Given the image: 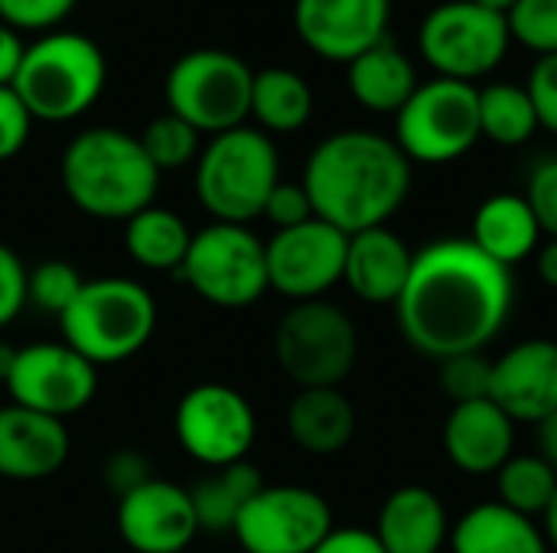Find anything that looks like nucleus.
Masks as SVG:
<instances>
[{"mask_svg": "<svg viewBox=\"0 0 557 553\" xmlns=\"http://www.w3.org/2000/svg\"><path fill=\"white\" fill-rule=\"evenodd\" d=\"M23 55H26V42L20 39V33L0 23V88H13Z\"/></svg>", "mask_w": 557, "mask_h": 553, "instance_id": "c03bdc74", "label": "nucleus"}, {"mask_svg": "<svg viewBox=\"0 0 557 553\" xmlns=\"http://www.w3.org/2000/svg\"><path fill=\"white\" fill-rule=\"evenodd\" d=\"M480 130L499 147L529 143L539 130V117L525 85L493 81L480 88Z\"/></svg>", "mask_w": 557, "mask_h": 553, "instance_id": "c756f323", "label": "nucleus"}, {"mask_svg": "<svg viewBox=\"0 0 557 553\" xmlns=\"http://www.w3.org/2000/svg\"><path fill=\"white\" fill-rule=\"evenodd\" d=\"M313 114V88L304 75L284 65L255 72L251 81V117L264 134H294L307 127Z\"/></svg>", "mask_w": 557, "mask_h": 553, "instance_id": "cd10ccee", "label": "nucleus"}, {"mask_svg": "<svg viewBox=\"0 0 557 553\" xmlns=\"http://www.w3.org/2000/svg\"><path fill=\"white\" fill-rule=\"evenodd\" d=\"M470 241L493 257L496 264L509 267L532 257L542 244V228L535 222V212L529 209L525 196L516 192H496L473 212Z\"/></svg>", "mask_w": 557, "mask_h": 553, "instance_id": "b1692460", "label": "nucleus"}, {"mask_svg": "<svg viewBox=\"0 0 557 553\" xmlns=\"http://www.w3.org/2000/svg\"><path fill=\"white\" fill-rule=\"evenodd\" d=\"M525 91L535 104L539 127L557 134V55H539V62L529 72Z\"/></svg>", "mask_w": 557, "mask_h": 553, "instance_id": "a19ab883", "label": "nucleus"}, {"mask_svg": "<svg viewBox=\"0 0 557 553\" xmlns=\"http://www.w3.org/2000/svg\"><path fill=\"white\" fill-rule=\"evenodd\" d=\"M392 0H294L300 42L326 62H352L388 36Z\"/></svg>", "mask_w": 557, "mask_h": 553, "instance_id": "f3484780", "label": "nucleus"}, {"mask_svg": "<svg viewBox=\"0 0 557 553\" xmlns=\"http://www.w3.org/2000/svg\"><path fill=\"white\" fill-rule=\"evenodd\" d=\"M108 85V59L85 33L52 29L26 46L13 91L33 121L65 124L82 117Z\"/></svg>", "mask_w": 557, "mask_h": 553, "instance_id": "39448f33", "label": "nucleus"}, {"mask_svg": "<svg viewBox=\"0 0 557 553\" xmlns=\"http://www.w3.org/2000/svg\"><path fill=\"white\" fill-rule=\"evenodd\" d=\"M542 521H545V528H542V535H545V541H548V548L557 551V492L555 499H552V505L545 508V515H542Z\"/></svg>", "mask_w": 557, "mask_h": 553, "instance_id": "de8ad7c7", "label": "nucleus"}, {"mask_svg": "<svg viewBox=\"0 0 557 553\" xmlns=\"http://www.w3.org/2000/svg\"><path fill=\"white\" fill-rule=\"evenodd\" d=\"M199 140H202V134L196 127H189L183 117L170 114V111L160 114V117H153L144 127V134H140V147H144V153L150 156V163L160 173L183 169V166L196 163L199 153H202V143Z\"/></svg>", "mask_w": 557, "mask_h": 553, "instance_id": "2f4dec72", "label": "nucleus"}, {"mask_svg": "<svg viewBox=\"0 0 557 553\" xmlns=\"http://www.w3.org/2000/svg\"><path fill=\"white\" fill-rule=\"evenodd\" d=\"M13 362H16V349H13V345H7V342H0V381H7V375H10V368H13Z\"/></svg>", "mask_w": 557, "mask_h": 553, "instance_id": "09e8293b", "label": "nucleus"}, {"mask_svg": "<svg viewBox=\"0 0 557 553\" xmlns=\"http://www.w3.org/2000/svg\"><path fill=\"white\" fill-rule=\"evenodd\" d=\"M173 433L186 456L206 469H225L245 463L255 437L258 417L251 401L222 381H206L189 388L173 414Z\"/></svg>", "mask_w": 557, "mask_h": 553, "instance_id": "f8f14e48", "label": "nucleus"}, {"mask_svg": "<svg viewBox=\"0 0 557 553\" xmlns=\"http://www.w3.org/2000/svg\"><path fill=\"white\" fill-rule=\"evenodd\" d=\"M525 202L535 212V222L542 235L557 238V156L542 160L525 186Z\"/></svg>", "mask_w": 557, "mask_h": 553, "instance_id": "e433bc0d", "label": "nucleus"}, {"mask_svg": "<svg viewBox=\"0 0 557 553\" xmlns=\"http://www.w3.org/2000/svg\"><path fill=\"white\" fill-rule=\"evenodd\" d=\"M59 332L95 368L121 365L153 339L157 300L131 277H95L59 316Z\"/></svg>", "mask_w": 557, "mask_h": 553, "instance_id": "20e7f679", "label": "nucleus"}, {"mask_svg": "<svg viewBox=\"0 0 557 553\" xmlns=\"http://www.w3.org/2000/svg\"><path fill=\"white\" fill-rule=\"evenodd\" d=\"M33 134V114L13 88H0V163L13 160Z\"/></svg>", "mask_w": 557, "mask_h": 553, "instance_id": "ea45409f", "label": "nucleus"}, {"mask_svg": "<svg viewBox=\"0 0 557 553\" xmlns=\"http://www.w3.org/2000/svg\"><path fill=\"white\" fill-rule=\"evenodd\" d=\"M153 476H150V463H147V456L140 453V450H134V447H121V450H114L104 463H101V482L117 495V499H124L127 492H134V489H140L144 482H150Z\"/></svg>", "mask_w": 557, "mask_h": 553, "instance_id": "4c0bfd02", "label": "nucleus"}, {"mask_svg": "<svg viewBox=\"0 0 557 553\" xmlns=\"http://www.w3.org/2000/svg\"><path fill=\"white\" fill-rule=\"evenodd\" d=\"M300 183L317 218L343 235H359L388 225L408 202L411 160L385 134L339 130L313 147Z\"/></svg>", "mask_w": 557, "mask_h": 553, "instance_id": "f03ea898", "label": "nucleus"}, {"mask_svg": "<svg viewBox=\"0 0 557 553\" xmlns=\"http://www.w3.org/2000/svg\"><path fill=\"white\" fill-rule=\"evenodd\" d=\"M277 368L300 388H339L359 359L352 316L323 300L294 303L274 329Z\"/></svg>", "mask_w": 557, "mask_h": 553, "instance_id": "0eeeda50", "label": "nucleus"}, {"mask_svg": "<svg viewBox=\"0 0 557 553\" xmlns=\"http://www.w3.org/2000/svg\"><path fill=\"white\" fill-rule=\"evenodd\" d=\"M160 176L140 137L121 127H88L75 134L59 163L69 202L98 222H127L150 209L160 192Z\"/></svg>", "mask_w": 557, "mask_h": 553, "instance_id": "7ed1b4c3", "label": "nucleus"}, {"mask_svg": "<svg viewBox=\"0 0 557 553\" xmlns=\"http://www.w3.org/2000/svg\"><path fill=\"white\" fill-rule=\"evenodd\" d=\"M180 277L219 310H245L271 290L264 241L248 225L228 222H209L193 231Z\"/></svg>", "mask_w": 557, "mask_h": 553, "instance_id": "9d476101", "label": "nucleus"}, {"mask_svg": "<svg viewBox=\"0 0 557 553\" xmlns=\"http://www.w3.org/2000/svg\"><path fill=\"white\" fill-rule=\"evenodd\" d=\"M189 241H193V231L183 222V215L157 202L124 222V251L144 271L180 274Z\"/></svg>", "mask_w": 557, "mask_h": 553, "instance_id": "bb28decb", "label": "nucleus"}, {"mask_svg": "<svg viewBox=\"0 0 557 553\" xmlns=\"http://www.w3.org/2000/svg\"><path fill=\"white\" fill-rule=\"evenodd\" d=\"M473 3H480V7H486L493 13H503V16L516 7V0H473Z\"/></svg>", "mask_w": 557, "mask_h": 553, "instance_id": "8fccbe9b", "label": "nucleus"}, {"mask_svg": "<svg viewBox=\"0 0 557 553\" xmlns=\"http://www.w3.org/2000/svg\"><path fill=\"white\" fill-rule=\"evenodd\" d=\"M557 492V473L535 453L529 456H512L499 473H496V502L525 515V518H542L545 508L552 505Z\"/></svg>", "mask_w": 557, "mask_h": 553, "instance_id": "7c9ffc66", "label": "nucleus"}, {"mask_svg": "<svg viewBox=\"0 0 557 553\" xmlns=\"http://www.w3.org/2000/svg\"><path fill=\"white\" fill-rule=\"evenodd\" d=\"M26 264L0 241V329H7L26 306Z\"/></svg>", "mask_w": 557, "mask_h": 553, "instance_id": "79ce46f5", "label": "nucleus"}, {"mask_svg": "<svg viewBox=\"0 0 557 553\" xmlns=\"http://www.w3.org/2000/svg\"><path fill=\"white\" fill-rule=\"evenodd\" d=\"M313 553H385L375 531L366 528H333Z\"/></svg>", "mask_w": 557, "mask_h": 553, "instance_id": "37998d69", "label": "nucleus"}, {"mask_svg": "<svg viewBox=\"0 0 557 553\" xmlns=\"http://www.w3.org/2000/svg\"><path fill=\"white\" fill-rule=\"evenodd\" d=\"M535 267H539L542 284H548L552 290H557V238H548L545 244H539Z\"/></svg>", "mask_w": 557, "mask_h": 553, "instance_id": "49530a36", "label": "nucleus"}, {"mask_svg": "<svg viewBox=\"0 0 557 553\" xmlns=\"http://www.w3.org/2000/svg\"><path fill=\"white\" fill-rule=\"evenodd\" d=\"M346 244L349 235L323 218L274 231V238L264 241L268 287L294 303L323 300L343 280Z\"/></svg>", "mask_w": 557, "mask_h": 553, "instance_id": "2eb2a0df", "label": "nucleus"}, {"mask_svg": "<svg viewBox=\"0 0 557 553\" xmlns=\"http://www.w3.org/2000/svg\"><path fill=\"white\" fill-rule=\"evenodd\" d=\"M454 553H548L535 518H525L499 502L470 508L450 531Z\"/></svg>", "mask_w": 557, "mask_h": 553, "instance_id": "a878e982", "label": "nucleus"}, {"mask_svg": "<svg viewBox=\"0 0 557 553\" xmlns=\"http://www.w3.org/2000/svg\"><path fill=\"white\" fill-rule=\"evenodd\" d=\"M509 23L473 0H447L434 7L418 29V49L437 78L476 85L499 68L509 52Z\"/></svg>", "mask_w": 557, "mask_h": 553, "instance_id": "9b49d317", "label": "nucleus"}, {"mask_svg": "<svg viewBox=\"0 0 557 553\" xmlns=\"http://www.w3.org/2000/svg\"><path fill=\"white\" fill-rule=\"evenodd\" d=\"M261 489H264V479L258 466H251L248 460L225 466V469H212V476H206L196 489H189L199 531L232 535L238 515Z\"/></svg>", "mask_w": 557, "mask_h": 553, "instance_id": "c85d7f7f", "label": "nucleus"}, {"mask_svg": "<svg viewBox=\"0 0 557 553\" xmlns=\"http://www.w3.org/2000/svg\"><path fill=\"white\" fill-rule=\"evenodd\" d=\"M264 218H268L277 231L297 228V225L317 218V215H313V205H310V196H307V189H304V183H284V179H281V183L274 186V192L268 196V202H264Z\"/></svg>", "mask_w": 557, "mask_h": 553, "instance_id": "58836bf2", "label": "nucleus"}, {"mask_svg": "<svg viewBox=\"0 0 557 553\" xmlns=\"http://www.w3.org/2000/svg\"><path fill=\"white\" fill-rule=\"evenodd\" d=\"M333 528V508L320 492L264 486L245 505L232 535L245 553H313Z\"/></svg>", "mask_w": 557, "mask_h": 553, "instance_id": "ddd939ff", "label": "nucleus"}, {"mask_svg": "<svg viewBox=\"0 0 557 553\" xmlns=\"http://www.w3.org/2000/svg\"><path fill=\"white\" fill-rule=\"evenodd\" d=\"M78 0H0V23L16 33H52Z\"/></svg>", "mask_w": 557, "mask_h": 553, "instance_id": "c9c22d12", "label": "nucleus"}, {"mask_svg": "<svg viewBox=\"0 0 557 553\" xmlns=\"http://www.w3.org/2000/svg\"><path fill=\"white\" fill-rule=\"evenodd\" d=\"M506 23L512 42L535 55H557V0H516Z\"/></svg>", "mask_w": 557, "mask_h": 553, "instance_id": "72a5a7b5", "label": "nucleus"}, {"mask_svg": "<svg viewBox=\"0 0 557 553\" xmlns=\"http://www.w3.org/2000/svg\"><path fill=\"white\" fill-rule=\"evenodd\" d=\"M85 277L62 257L52 261H39L29 274H26V303H33L36 310L49 313V316H62L72 300L78 297Z\"/></svg>", "mask_w": 557, "mask_h": 553, "instance_id": "473e14b6", "label": "nucleus"}, {"mask_svg": "<svg viewBox=\"0 0 557 553\" xmlns=\"http://www.w3.org/2000/svg\"><path fill=\"white\" fill-rule=\"evenodd\" d=\"M3 385L10 404L65 420L95 401L98 368L65 342H33L16 349Z\"/></svg>", "mask_w": 557, "mask_h": 553, "instance_id": "4468645a", "label": "nucleus"}, {"mask_svg": "<svg viewBox=\"0 0 557 553\" xmlns=\"http://www.w3.org/2000/svg\"><path fill=\"white\" fill-rule=\"evenodd\" d=\"M255 72L225 49H193L166 72V108L199 134H225L251 117Z\"/></svg>", "mask_w": 557, "mask_h": 553, "instance_id": "6e6552de", "label": "nucleus"}, {"mask_svg": "<svg viewBox=\"0 0 557 553\" xmlns=\"http://www.w3.org/2000/svg\"><path fill=\"white\" fill-rule=\"evenodd\" d=\"M114 525L134 553H186L199 535L189 489L170 479H150L117 499Z\"/></svg>", "mask_w": 557, "mask_h": 553, "instance_id": "dca6fc26", "label": "nucleus"}, {"mask_svg": "<svg viewBox=\"0 0 557 553\" xmlns=\"http://www.w3.org/2000/svg\"><path fill=\"white\" fill-rule=\"evenodd\" d=\"M349 95L375 114H398L418 88L411 59L385 36L346 65Z\"/></svg>", "mask_w": 557, "mask_h": 553, "instance_id": "393cba45", "label": "nucleus"}, {"mask_svg": "<svg viewBox=\"0 0 557 553\" xmlns=\"http://www.w3.org/2000/svg\"><path fill=\"white\" fill-rule=\"evenodd\" d=\"M65 420L7 404L0 407V479L42 482L52 479L69 460Z\"/></svg>", "mask_w": 557, "mask_h": 553, "instance_id": "6ab92c4d", "label": "nucleus"}, {"mask_svg": "<svg viewBox=\"0 0 557 553\" xmlns=\"http://www.w3.org/2000/svg\"><path fill=\"white\" fill-rule=\"evenodd\" d=\"M493 362L483 352H463L437 362V385L450 404H470L490 398Z\"/></svg>", "mask_w": 557, "mask_h": 553, "instance_id": "f704fd0d", "label": "nucleus"}, {"mask_svg": "<svg viewBox=\"0 0 557 553\" xmlns=\"http://www.w3.org/2000/svg\"><path fill=\"white\" fill-rule=\"evenodd\" d=\"M385 553H441L450 541V518L441 495L428 486L395 489L375 521Z\"/></svg>", "mask_w": 557, "mask_h": 553, "instance_id": "4be33fe9", "label": "nucleus"}, {"mask_svg": "<svg viewBox=\"0 0 557 553\" xmlns=\"http://www.w3.org/2000/svg\"><path fill=\"white\" fill-rule=\"evenodd\" d=\"M535 427H539V447H542L539 456L557 473V411Z\"/></svg>", "mask_w": 557, "mask_h": 553, "instance_id": "a18cd8bd", "label": "nucleus"}, {"mask_svg": "<svg viewBox=\"0 0 557 553\" xmlns=\"http://www.w3.org/2000/svg\"><path fill=\"white\" fill-rule=\"evenodd\" d=\"M444 453L467 476H496L516 456V424L490 398L454 404L444 420Z\"/></svg>", "mask_w": 557, "mask_h": 553, "instance_id": "aec40b11", "label": "nucleus"}, {"mask_svg": "<svg viewBox=\"0 0 557 553\" xmlns=\"http://www.w3.org/2000/svg\"><path fill=\"white\" fill-rule=\"evenodd\" d=\"M516 306L512 271L486 257L470 238H437L414 251L411 277L395 303L405 342L444 362L483 352Z\"/></svg>", "mask_w": 557, "mask_h": 553, "instance_id": "f257e3e1", "label": "nucleus"}, {"mask_svg": "<svg viewBox=\"0 0 557 553\" xmlns=\"http://www.w3.org/2000/svg\"><path fill=\"white\" fill-rule=\"evenodd\" d=\"M411 264H414V251L398 231H392L388 225L366 228L359 235H349L343 284L362 303L395 306L411 277Z\"/></svg>", "mask_w": 557, "mask_h": 553, "instance_id": "412c9836", "label": "nucleus"}, {"mask_svg": "<svg viewBox=\"0 0 557 553\" xmlns=\"http://www.w3.org/2000/svg\"><path fill=\"white\" fill-rule=\"evenodd\" d=\"M490 401L512 424H542L557 411V342L525 339L493 362Z\"/></svg>", "mask_w": 557, "mask_h": 553, "instance_id": "a211bd4d", "label": "nucleus"}, {"mask_svg": "<svg viewBox=\"0 0 557 553\" xmlns=\"http://www.w3.org/2000/svg\"><path fill=\"white\" fill-rule=\"evenodd\" d=\"M281 183V156L271 134L235 127L209 137L196 160L193 189L212 222L248 225L264 215V202Z\"/></svg>", "mask_w": 557, "mask_h": 553, "instance_id": "423d86ee", "label": "nucleus"}, {"mask_svg": "<svg viewBox=\"0 0 557 553\" xmlns=\"http://www.w3.org/2000/svg\"><path fill=\"white\" fill-rule=\"evenodd\" d=\"M356 407L339 388H300L287 404V433L310 456H336L356 437Z\"/></svg>", "mask_w": 557, "mask_h": 553, "instance_id": "5701e85b", "label": "nucleus"}, {"mask_svg": "<svg viewBox=\"0 0 557 553\" xmlns=\"http://www.w3.org/2000/svg\"><path fill=\"white\" fill-rule=\"evenodd\" d=\"M480 88L454 78H431L414 88L395 114V143L411 163L444 166L480 143Z\"/></svg>", "mask_w": 557, "mask_h": 553, "instance_id": "1a4fd4ad", "label": "nucleus"}]
</instances>
